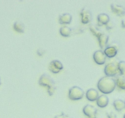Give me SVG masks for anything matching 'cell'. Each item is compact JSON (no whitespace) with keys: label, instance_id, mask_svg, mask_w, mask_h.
Wrapping results in <instances>:
<instances>
[{"label":"cell","instance_id":"obj_14","mask_svg":"<svg viewBox=\"0 0 125 118\" xmlns=\"http://www.w3.org/2000/svg\"><path fill=\"white\" fill-rule=\"evenodd\" d=\"M72 21V15L69 13H64L59 17V22L61 24H69Z\"/></svg>","mask_w":125,"mask_h":118},{"label":"cell","instance_id":"obj_15","mask_svg":"<svg viewBox=\"0 0 125 118\" xmlns=\"http://www.w3.org/2000/svg\"><path fill=\"white\" fill-rule=\"evenodd\" d=\"M116 84L119 88L125 90V77L121 74H119L115 79Z\"/></svg>","mask_w":125,"mask_h":118},{"label":"cell","instance_id":"obj_30","mask_svg":"<svg viewBox=\"0 0 125 118\" xmlns=\"http://www.w3.org/2000/svg\"></svg>","mask_w":125,"mask_h":118},{"label":"cell","instance_id":"obj_1","mask_svg":"<svg viewBox=\"0 0 125 118\" xmlns=\"http://www.w3.org/2000/svg\"><path fill=\"white\" fill-rule=\"evenodd\" d=\"M98 89L105 94H109L115 90L116 86L115 79L112 77L105 76L101 78L97 84Z\"/></svg>","mask_w":125,"mask_h":118},{"label":"cell","instance_id":"obj_21","mask_svg":"<svg viewBox=\"0 0 125 118\" xmlns=\"http://www.w3.org/2000/svg\"><path fill=\"white\" fill-rule=\"evenodd\" d=\"M51 62L57 69L60 70V71L63 68V65H62V63L60 61L58 60H54L52 61Z\"/></svg>","mask_w":125,"mask_h":118},{"label":"cell","instance_id":"obj_25","mask_svg":"<svg viewBox=\"0 0 125 118\" xmlns=\"http://www.w3.org/2000/svg\"><path fill=\"white\" fill-rule=\"evenodd\" d=\"M37 52H38V55H40V56H41V55H44V53L45 52V50H44V49H38V51H37Z\"/></svg>","mask_w":125,"mask_h":118},{"label":"cell","instance_id":"obj_11","mask_svg":"<svg viewBox=\"0 0 125 118\" xmlns=\"http://www.w3.org/2000/svg\"><path fill=\"white\" fill-rule=\"evenodd\" d=\"M99 41V46L101 49H105L107 45L108 41H109V36L105 33H102L100 36L98 38Z\"/></svg>","mask_w":125,"mask_h":118},{"label":"cell","instance_id":"obj_19","mask_svg":"<svg viewBox=\"0 0 125 118\" xmlns=\"http://www.w3.org/2000/svg\"><path fill=\"white\" fill-rule=\"evenodd\" d=\"M89 28H90V31L92 32L93 34L95 36H96L97 38H98L103 33L95 25H94V24H90V26H89Z\"/></svg>","mask_w":125,"mask_h":118},{"label":"cell","instance_id":"obj_8","mask_svg":"<svg viewBox=\"0 0 125 118\" xmlns=\"http://www.w3.org/2000/svg\"><path fill=\"white\" fill-rule=\"evenodd\" d=\"M86 97L90 101H95L99 97L98 91L95 89H90L86 92Z\"/></svg>","mask_w":125,"mask_h":118},{"label":"cell","instance_id":"obj_6","mask_svg":"<svg viewBox=\"0 0 125 118\" xmlns=\"http://www.w3.org/2000/svg\"><path fill=\"white\" fill-rule=\"evenodd\" d=\"M93 59L98 65H103L106 62V55L103 50H98L93 54Z\"/></svg>","mask_w":125,"mask_h":118},{"label":"cell","instance_id":"obj_18","mask_svg":"<svg viewBox=\"0 0 125 118\" xmlns=\"http://www.w3.org/2000/svg\"><path fill=\"white\" fill-rule=\"evenodd\" d=\"M14 28L15 30L20 33H23L25 31V25L20 20H17L14 24Z\"/></svg>","mask_w":125,"mask_h":118},{"label":"cell","instance_id":"obj_4","mask_svg":"<svg viewBox=\"0 0 125 118\" xmlns=\"http://www.w3.org/2000/svg\"><path fill=\"white\" fill-rule=\"evenodd\" d=\"M118 63H115V62H111V63H107L105 65V68H104V72H105L106 76L112 77L120 73L118 67Z\"/></svg>","mask_w":125,"mask_h":118},{"label":"cell","instance_id":"obj_16","mask_svg":"<svg viewBox=\"0 0 125 118\" xmlns=\"http://www.w3.org/2000/svg\"><path fill=\"white\" fill-rule=\"evenodd\" d=\"M113 104H114L115 109L118 111H120L123 110L124 108H125V102L121 99H116L114 100Z\"/></svg>","mask_w":125,"mask_h":118},{"label":"cell","instance_id":"obj_24","mask_svg":"<svg viewBox=\"0 0 125 118\" xmlns=\"http://www.w3.org/2000/svg\"><path fill=\"white\" fill-rule=\"evenodd\" d=\"M113 26H114V24L110 20L106 24V28L108 30H110V29L112 28Z\"/></svg>","mask_w":125,"mask_h":118},{"label":"cell","instance_id":"obj_20","mask_svg":"<svg viewBox=\"0 0 125 118\" xmlns=\"http://www.w3.org/2000/svg\"><path fill=\"white\" fill-rule=\"evenodd\" d=\"M119 72L120 74L125 77V61H120L118 63Z\"/></svg>","mask_w":125,"mask_h":118},{"label":"cell","instance_id":"obj_23","mask_svg":"<svg viewBox=\"0 0 125 118\" xmlns=\"http://www.w3.org/2000/svg\"><path fill=\"white\" fill-rule=\"evenodd\" d=\"M108 118H116V115L113 112H110V113H107Z\"/></svg>","mask_w":125,"mask_h":118},{"label":"cell","instance_id":"obj_13","mask_svg":"<svg viewBox=\"0 0 125 118\" xmlns=\"http://www.w3.org/2000/svg\"><path fill=\"white\" fill-rule=\"evenodd\" d=\"M98 25L101 26L103 25H106L110 21V17L105 13H101L98 15Z\"/></svg>","mask_w":125,"mask_h":118},{"label":"cell","instance_id":"obj_9","mask_svg":"<svg viewBox=\"0 0 125 118\" xmlns=\"http://www.w3.org/2000/svg\"><path fill=\"white\" fill-rule=\"evenodd\" d=\"M109 97L105 95H101L99 96L98 99L96 100L97 105L98 106L101 107V108H104V107L107 106L109 104Z\"/></svg>","mask_w":125,"mask_h":118},{"label":"cell","instance_id":"obj_29","mask_svg":"<svg viewBox=\"0 0 125 118\" xmlns=\"http://www.w3.org/2000/svg\"><path fill=\"white\" fill-rule=\"evenodd\" d=\"M1 78H0V84H1Z\"/></svg>","mask_w":125,"mask_h":118},{"label":"cell","instance_id":"obj_12","mask_svg":"<svg viewBox=\"0 0 125 118\" xmlns=\"http://www.w3.org/2000/svg\"><path fill=\"white\" fill-rule=\"evenodd\" d=\"M104 54L106 55V57L109 58H113L116 55L118 52V50L114 47L109 46L105 47L104 51Z\"/></svg>","mask_w":125,"mask_h":118},{"label":"cell","instance_id":"obj_10","mask_svg":"<svg viewBox=\"0 0 125 118\" xmlns=\"http://www.w3.org/2000/svg\"><path fill=\"white\" fill-rule=\"evenodd\" d=\"M110 7L112 8V10L114 12L116 13L118 15L121 16V15H123L125 14V8L123 6L112 3L110 5Z\"/></svg>","mask_w":125,"mask_h":118},{"label":"cell","instance_id":"obj_22","mask_svg":"<svg viewBox=\"0 0 125 118\" xmlns=\"http://www.w3.org/2000/svg\"><path fill=\"white\" fill-rule=\"evenodd\" d=\"M49 70H50L51 71L52 73H55V74H56V73H59V72L60 71V70L57 69V68H56V67L53 65V63H52V62H50V64H49Z\"/></svg>","mask_w":125,"mask_h":118},{"label":"cell","instance_id":"obj_26","mask_svg":"<svg viewBox=\"0 0 125 118\" xmlns=\"http://www.w3.org/2000/svg\"><path fill=\"white\" fill-rule=\"evenodd\" d=\"M63 118H73L71 116H70L68 114H66L64 113H63Z\"/></svg>","mask_w":125,"mask_h":118},{"label":"cell","instance_id":"obj_3","mask_svg":"<svg viewBox=\"0 0 125 118\" xmlns=\"http://www.w3.org/2000/svg\"><path fill=\"white\" fill-rule=\"evenodd\" d=\"M83 90L79 86H73L71 88L69 91V98L73 100H80L84 96Z\"/></svg>","mask_w":125,"mask_h":118},{"label":"cell","instance_id":"obj_27","mask_svg":"<svg viewBox=\"0 0 125 118\" xmlns=\"http://www.w3.org/2000/svg\"><path fill=\"white\" fill-rule=\"evenodd\" d=\"M121 25H122L123 27H125V19L121 21Z\"/></svg>","mask_w":125,"mask_h":118},{"label":"cell","instance_id":"obj_7","mask_svg":"<svg viewBox=\"0 0 125 118\" xmlns=\"http://www.w3.org/2000/svg\"><path fill=\"white\" fill-rule=\"evenodd\" d=\"M80 15H81L82 22L84 24H88L92 20V13L86 7L82 9L80 12Z\"/></svg>","mask_w":125,"mask_h":118},{"label":"cell","instance_id":"obj_17","mask_svg":"<svg viewBox=\"0 0 125 118\" xmlns=\"http://www.w3.org/2000/svg\"><path fill=\"white\" fill-rule=\"evenodd\" d=\"M60 33L62 36L68 37L71 35L72 33V30L70 27L68 26H62L60 28Z\"/></svg>","mask_w":125,"mask_h":118},{"label":"cell","instance_id":"obj_2","mask_svg":"<svg viewBox=\"0 0 125 118\" xmlns=\"http://www.w3.org/2000/svg\"><path fill=\"white\" fill-rule=\"evenodd\" d=\"M39 84L42 86H47L48 87V93L50 95H53L56 91V87L55 81L48 74H43L41 76L39 79Z\"/></svg>","mask_w":125,"mask_h":118},{"label":"cell","instance_id":"obj_5","mask_svg":"<svg viewBox=\"0 0 125 118\" xmlns=\"http://www.w3.org/2000/svg\"><path fill=\"white\" fill-rule=\"evenodd\" d=\"M83 113L88 118H96L98 110L91 105H86L83 108Z\"/></svg>","mask_w":125,"mask_h":118},{"label":"cell","instance_id":"obj_28","mask_svg":"<svg viewBox=\"0 0 125 118\" xmlns=\"http://www.w3.org/2000/svg\"><path fill=\"white\" fill-rule=\"evenodd\" d=\"M123 118H125V114H124V116H123Z\"/></svg>","mask_w":125,"mask_h":118}]
</instances>
